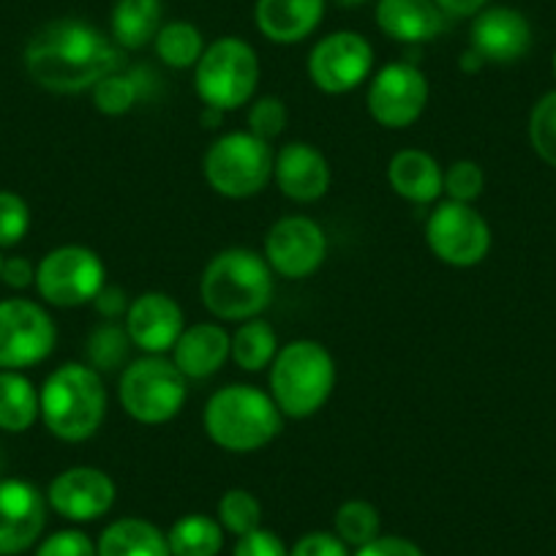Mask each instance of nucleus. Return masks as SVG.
I'll list each match as a JSON object with an SVG mask.
<instances>
[{"instance_id": "37", "label": "nucleus", "mask_w": 556, "mask_h": 556, "mask_svg": "<svg viewBox=\"0 0 556 556\" xmlns=\"http://www.w3.org/2000/svg\"><path fill=\"white\" fill-rule=\"evenodd\" d=\"M442 189H445V194L453 202H467V205H472L483 194L485 175L480 169V164L462 159V162H453L445 169V184H442Z\"/></svg>"}, {"instance_id": "31", "label": "nucleus", "mask_w": 556, "mask_h": 556, "mask_svg": "<svg viewBox=\"0 0 556 556\" xmlns=\"http://www.w3.org/2000/svg\"><path fill=\"white\" fill-rule=\"evenodd\" d=\"M336 534L344 540L352 548H363L371 540L379 538V529H382V518L379 510L366 500H350L336 510L333 518Z\"/></svg>"}, {"instance_id": "38", "label": "nucleus", "mask_w": 556, "mask_h": 556, "mask_svg": "<svg viewBox=\"0 0 556 556\" xmlns=\"http://www.w3.org/2000/svg\"><path fill=\"white\" fill-rule=\"evenodd\" d=\"M36 556H99L96 543L79 529H61L39 543Z\"/></svg>"}, {"instance_id": "25", "label": "nucleus", "mask_w": 556, "mask_h": 556, "mask_svg": "<svg viewBox=\"0 0 556 556\" xmlns=\"http://www.w3.org/2000/svg\"><path fill=\"white\" fill-rule=\"evenodd\" d=\"M99 556H173L167 534L146 518H121L101 532Z\"/></svg>"}, {"instance_id": "39", "label": "nucleus", "mask_w": 556, "mask_h": 556, "mask_svg": "<svg viewBox=\"0 0 556 556\" xmlns=\"http://www.w3.org/2000/svg\"><path fill=\"white\" fill-rule=\"evenodd\" d=\"M232 556H290V551H287L285 540L278 538V534L260 527L238 538Z\"/></svg>"}, {"instance_id": "40", "label": "nucleus", "mask_w": 556, "mask_h": 556, "mask_svg": "<svg viewBox=\"0 0 556 556\" xmlns=\"http://www.w3.org/2000/svg\"><path fill=\"white\" fill-rule=\"evenodd\" d=\"M350 545L336 532H308L292 545L290 556H350Z\"/></svg>"}, {"instance_id": "20", "label": "nucleus", "mask_w": 556, "mask_h": 556, "mask_svg": "<svg viewBox=\"0 0 556 556\" xmlns=\"http://www.w3.org/2000/svg\"><path fill=\"white\" fill-rule=\"evenodd\" d=\"M374 20L399 45H426L445 34L451 17L434 0H377Z\"/></svg>"}, {"instance_id": "23", "label": "nucleus", "mask_w": 556, "mask_h": 556, "mask_svg": "<svg viewBox=\"0 0 556 556\" xmlns=\"http://www.w3.org/2000/svg\"><path fill=\"white\" fill-rule=\"evenodd\" d=\"M388 184L393 186L401 200L415 202V205H429V202L440 200V194H445V189H442L445 169L440 167V162L431 153L406 148V151H399L390 159Z\"/></svg>"}, {"instance_id": "33", "label": "nucleus", "mask_w": 556, "mask_h": 556, "mask_svg": "<svg viewBox=\"0 0 556 556\" xmlns=\"http://www.w3.org/2000/svg\"><path fill=\"white\" fill-rule=\"evenodd\" d=\"M262 521V505L251 491L245 489H229L227 494L218 500V523L224 532L243 538V534L260 529Z\"/></svg>"}, {"instance_id": "2", "label": "nucleus", "mask_w": 556, "mask_h": 556, "mask_svg": "<svg viewBox=\"0 0 556 556\" xmlns=\"http://www.w3.org/2000/svg\"><path fill=\"white\" fill-rule=\"evenodd\" d=\"M200 295L207 312L224 323H245L270 306L273 270L251 249H224L205 265Z\"/></svg>"}, {"instance_id": "6", "label": "nucleus", "mask_w": 556, "mask_h": 556, "mask_svg": "<svg viewBox=\"0 0 556 556\" xmlns=\"http://www.w3.org/2000/svg\"><path fill=\"white\" fill-rule=\"evenodd\" d=\"M260 85V55L238 36H222L205 47L194 66V88L202 104L232 112L251 104Z\"/></svg>"}, {"instance_id": "19", "label": "nucleus", "mask_w": 556, "mask_h": 556, "mask_svg": "<svg viewBox=\"0 0 556 556\" xmlns=\"http://www.w3.org/2000/svg\"><path fill=\"white\" fill-rule=\"evenodd\" d=\"M273 178L278 191L292 202H317L330 189V164L323 153L308 142H290L276 153Z\"/></svg>"}, {"instance_id": "17", "label": "nucleus", "mask_w": 556, "mask_h": 556, "mask_svg": "<svg viewBox=\"0 0 556 556\" xmlns=\"http://www.w3.org/2000/svg\"><path fill=\"white\" fill-rule=\"evenodd\" d=\"M123 328L139 352L164 355V352L175 350L180 333L186 330L184 308L164 292H146L131 301Z\"/></svg>"}, {"instance_id": "14", "label": "nucleus", "mask_w": 556, "mask_h": 556, "mask_svg": "<svg viewBox=\"0 0 556 556\" xmlns=\"http://www.w3.org/2000/svg\"><path fill=\"white\" fill-rule=\"evenodd\" d=\"M278 276L308 278L323 267L328 256V238L325 229L308 216L278 218L265 235V254H262Z\"/></svg>"}, {"instance_id": "16", "label": "nucleus", "mask_w": 556, "mask_h": 556, "mask_svg": "<svg viewBox=\"0 0 556 556\" xmlns=\"http://www.w3.org/2000/svg\"><path fill=\"white\" fill-rule=\"evenodd\" d=\"M47 523V496L20 478L0 480V556L34 548Z\"/></svg>"}, {"instance_id": "43", "label": "nucleus", "mask_w": 556, "mask_h": 556, "mask_svg": "<svg viewBox=\"0 0 556 556\" xmlns=\"http://www.w3.org/2000/svg\"><path fill=\"white\" fill-rule=\"evenodd\" d=\"M93 306H96V312L101 314V317H106V319H110V323H115V319L126 317V312H128V306H131V301H128L126 292H123L121 287L104 285V287H101L99 295H96Z\"/></svg>"}, {"instance_id": "26", "label": "nucleus", "mask_w": 556, "mask_h": 556, "mask_svg": "<svg viewBox=\"0 0 556 556\" xmlns=\"http://www.w3.org/2000/svg\"><path fill=\"white\" fill-rule=\"evenodd\" d=\"M41 417L36 384L23 371H0V431L25 434Z\"/></svg>"}, {"instance_id": "13", "label": "nucleus", "mask_w": 556, "mask_h": 556, "mask_svg": "<svg viewBox=\"0 0 556 556\" xmlns=\"http://www.w3.org/2000/svg\"><path fill=\"white\" fill-rule=\"evenodd\" d=\"M429 96V79L415 63H390L368 85L366 104L379 126L406 128L424 115Z\"/></svg>"}, {"instance_id": "9", "label": "nucleus", "mask_w": 556, "mask_h": 556, "mask_svg": "<svg viewBox=\"0 0 556 556\" xmlns=\"http://www.w3.org/2000/svg\"><path fill=\"white\" fill-rule=\"evenodd\" d=\"M106 285V267L85 245H58L36 265V290L55 308H79L93 303Z\"/></svg>"}, {"instance_id": "32", "label": "nucleus", "mask_w": 556, "mask_h": 556, "mask_svg": "<svg viewBox=\"0 0 556 556\" xmlns=\"http://www.w3.org/2000/svg\"><path fill=\"white\" fill-rule=\"evenodd\" d=\"M131 339H128L126 328L117 323H104L90 333L88 339V361L96 371H117L123 363L128 361V350H131Z\"/></svg>"}, {"instance_id": "48", "label": "nucleus", "mask_w": 556, "mask_h": 556, "mask_svg": "<svg viewBox=\"0 0 556 556\" xmlns=\"http://www.w3.org/2000/svg\"><path fill=\"white\" fill-rule=\"evenodd\" d=\"M554 74H556V52H554Z\"/></svg>"}, {"instance_id": "3", "label": "nucleus", "mask_w": 556, "mask_h": 556, "mask_svg": "<svg viewBox=\"0 0 556 556\" xmlns=\"http://www.w3.org/2000/svg\"><path fill=\"white\" fill-rule=\"evenodd\" d=\"M202 426L213 445L229 453H254L270 445L285 415L270 393L254 384H227L207 399Z\"/></svg>"}, {"instance_id": "46", "label": "nucleus", "mask_w": 556, "mask_h": 556, "mask_svg": "<svg viewBox=\"0 0 556 556\" xmlns=\"http://www.w3.org/2000/svg\"><path fill=\"white\" fill-rule=\"evenodd\" d=\"M227 115V112L222 110H213V106H205V112H202V123H205L207 128H216L218 123H222V117Z\"/></svg>"}, {"instance_id": "1", "label": "nucleus", "mask_w": 556, "mask_h": 556, "mask_svg": "<svg viewBox=\"0 0 556 556\" xmlns=\"http://www.w3.org/2000/svg\"><path fill=\"white\" fill-rule=\"evenodd\" d=\"M25 72L50 93L74 96L93 90L106 74L117 72L123 50L96 25L61 17L41 25L25 45Z\"/></svg>"}, {"instance_id": "8", "label": "nucleus", "mask_w": 556, "mask_h": 556, "mask_svg": "<svg viewBox=\"0 0 556 556\" xmlns=\"http://www.w3.org/2000/svg\"><path fill=\"white\" fill-rule=\"evenodd\" d=\"M270 142L254 137L251 131L224 134L207 148L202 159V173L207 186L227 200H249L265 191L273 178Z\"/></svg>"}, {"instance_id": "45", "label": "nucleus", "mask_w": 556, "mask_h": 556, "mask_svg": "<svg viewBox=\"0 0 556 556\" xmlns=\"http://www.w3.org/2000/svg\"><path fill=\"white\" fill-rule=\"evenodd\" d=\"M483 63L485 61L478 55V52L472 50V47H469V50L462 55V68H464V72H478V68L483 66Z\"/></svg>"}, {"instance_id": "4", "label": "nucleus", "mask_w": 556, "mask_h": 556, "mask_svg": "<svg viewBox=\"0 0 556 556\" xmlns=\"http://www.w3.org/2000/svg\"><path fill=\"white\" fill-rule=\"evenodd\" d=\"M41 420L63 442H85L106 417V388L101 374L83 363H63L39 390Z\"/></svg>"}, {"instance_id": "11", "label": "nucleus", "mask_w": 556, "mask_h": 556, "mask_svg": "<svg viewBox=\"0 0 556 556\" xmlns=\"http://www.w3.org/2000/svg\"><path fill=\"white\" fill-rule=\"evenodd\" d=\"M426 243L451 267H475L489 256L491 227L467 202H442L426 224Z\"/></svg>"}, {"instance_id": "24", "label": "nucleus", "mask_w": 556, "mask_h": 556, "mask_svg": "<svg viewBox=\"0 0 556 556\" xmlns=\"http://www.w3.org/2000/svg\"><path fill=\"white\" fill-rule=\"evenodd\" d=\"M164 25L162 0H115L110 17L112 41L123 52L146 50L153 45Z\"/></svg>"}, {"instance_id": "30", "label": "nucleus", "mask_w": 556, "mask_h": 556, "mask_svg": "<svg viewBox=\"0 0 556 556\" xmlns=\"http://www.w3.org/2000/svg\"><path fill=\"white\" fill-rule=\"evenodd\" d=\"M146 93L142 90V74L139 72H112L101 79L93 88V104L101 115H126L134 110V104L139 101V96Z\"/></svg>"}, {"instance_id": "12", "label": "nucleus", "mask_w": 556, "mask_h": 556, "mask_svg": "<svg viewBox=\"0 0 556 556\" xmlns=\"http://www.w3.org/2000/svg\"><path fill=\"white\" fill-rule=\"evenodd\" d=\"M374 68V47L355 30H336L308 52V77L323 93H352Z\"/></svg>"}, {"instance_id": "22", "label": "nucleus", "mask_w": 556, "mask_h": 556, "mask_svg": "<svg viewBox=\"0 0 556 556\" xmlns=\"http://www.w3.org/2000/svg\"><path fill=\"white\" fill-rule=\"evenodd\" d=\"M232 357V336L218 323H197L180 333L173 363L186 379H211Z\"/></svg>"}, {"instance_id": "34", "label": "nucleus", "mask_w": 556, "mask_h": 556, "mask_svg": "<svg viewBox=\"0 0 556 556\" xmlns=\"http://www.w3.org/2000/svg\"><path fill=\"white\" fill-rule=\"evenodd\" d=\"M529 139L545 164L556 167V90L545 93L529 115Z\"/></svg>"}, {"instance_id": "29", "label": "nucleus", "mask_w": 556, "mask_h": 556, "mask_svg": "<svg viewBox=\"0 0 556 556\" xmlns=\"http://www.w3.org/2000/svg\"><path fill=\"white\" fill-rule=\"evenodd\" d=\"M153 47H156V55L164 66L186 72V68H194L200 63L207 45L197 25L186 23V20H173V23L162 25Z\"/></svg>"}, {"instance_id": "27", "label": "nucleus", "mask_w": 556, "mask_h": 556, "mask_svg": "<svg viewBox=\"0 0 556 556\" xmlns=\"http://www.w3.org/2000/svg\"><path fill=\"white\" fill-rule=\"evenodd\" d=\"M173 556H218L224 548V527L205 513L178 518L167 534Z\"/></svg>"}, {"instance_id": "28", "label": "nucleus", "mask_w": 556, "mask_h": 556, "mask_svg": "<svg viewBox=\"0 0 556 556\" xmlns=\"http://www.w3.org/2000/svg\"><path fill=\"white\" fill-rule=\"evenodd\" d=\"M278 355V333L270 323L254 317L240 323L232 336V361L243 371L256 374L270 366Z\"/></svg>"}, {"instance_id": "42", "label": "nucleus", "mask_w": 556, "mask_h": 556, "mask_svg": "<svg viewBox=\"0 0 556 556\" xmlns=\"http://www.w3.org/2000/svg\"><path fill=\"white\" fill-rule=\"evenodd\" d=\"M0 281L12 290H28L30 285H36V265L28 256H9L0 267Z\"/></svg>"}, {"instance_id": "7", "label": "nucleus", "mask_w": 556, "mask_h": 556, "mask_svg": "<svg viewBox=\"0 0 556 556\" xmlns=\"http://www.w3.org/2000/svg\"><path fill=\"white\" fill-rule=\"evenodd\" d=\"M186 395L189 379L164 355H146L128 363L117 384L121 406L142 426L169 424L184 409Z\"/></svg>"}, {"instance_id": "5", "label": "nucleus", "mask_w": 556, "mask_h": 556, "mask_svg": "<svg viewBox=\"0 0 556 556\" xmlns=\"http://www.w3.org/2000/svg\"><path fill=\"white\" fill-rule=\"evenodd\" d=\"M336 388L333 355L319 341L298 339L278 350L270 363V395L285 417H312Z\"/></svg>"}, {"instance_id": "10", "label": "nucleus", "mask_w": 556, "mask_h": 556, "mask_svg": "<svg viewBox=\"0 0 556 556\" xmlns=\"http://www.w3.org/2000/svg\"><path fill=\"white\" fill-rule=\"evenodd\" d=\"M58 328L45 306L28 298L0 301V371H25L52 355Z\"/></svg>"}, {"instance_id": "35", "label": "nucleus", "mask_w": 556, "mask_h": 556, "mask_svg": "<svg viewBox=\"0 0 556 556\" xmlns=\"http://www.w3.org/2000/svg\"><path fill=\"white\" fill-rule=\"evenodd\" d=\"M30 229V207L17 191L0 189V249L23 243Z\"/></svg>"}, {"instance_id": "44", "label": "nucleus", "mask_w": 556, "mask_h": 556, "mask_svg": "<svg viewBox=\"0 0 556 556\" xmlns=\"http://www.w3.org/2000/svg\"><path fill=\"white\" fill-rule=\"evenodd\" d=\"M437 7L447 14V17H475L478 12H483L491 0H434Z\"/></svg>"}, {"instance_id": "41", "label": "nucleus", "mask_w": 556, "mask_h": 556, "mask_svg": "<svg viewBox=\"0 0 556 556\" xmlns=\"http://www.w3.org/2000/svg\"><path fill=\"white\" fill-rule=\"evenodd\" d=\"M355 556H426L412 540L395 538V534H379L368 545L357 548Z\"/></svg>"}, {"instance_id": "15", "label": "nucleus", "mask_w": 556, "mask_h": 556, "mask_svg": "<svg viewBox=\"0 0 556 556\" xmlns=\"http://www.w3.org/2000/svg\"><path fill=\"white\" fill-rule=\"evenodd\" d=\"M115 480L96 467H72L55 475L47 489V505L66 521L88 523L106 516L115 505Z\"/></svg>"}, {"instance_id": "47", "label": "nucleus", "mask_w": 556, "mask_h": 556, "mask_svg": "<svg viewBox=\"0 0 556 556\" xmlns=\"http://www.w3.org/2000/svg\"><path fill=\"white\" fill-rule=\"evenodd\" d=\"M330 3L339 9H361V7H366L368 0H330Z\"/></svg>"}, {"instance_id": "36", "label": "nucleus", "mask_w": 556, "mask_h": 556, "mask_svg": "<svg viewBox=\"0 0 556 556\" xmlns=\"http://www.w3.org/2000/svg\"><path fill=\"white\" fill-rule=\"evenodd\" d=\"M287 121H290L287 104L281 99H276V96H262V99L251 101L249 131L254 134V137L265 139V142H273V139L285 134Z\"/></svg>"}, {"instance_id": "49", "label": "nucleus", "mask_w": 556, "mask_h": 556, "mask_svg": "<svg viewBox=\"0 0 556 556\" xmlns=\"http://www.w3.org/2000/svg\"><path fill=\"white\" fill-rule=\"evenodd\" d=\"M0 267H3V256H0Z\"/></svg>"}, {"instance_id": "21", "label": "nucleus", "mask_w": 556, "mask_h": 556, "mask_svg": "<svg viewBox=\"0 0 556 556\" xmlns=\"http://www.w3.org/2000/svg\"><path fill=\"white\" fill-rule=\"evenodd\" d=\"M328 0H256L254 23L273 45H301L325 20Z\"/></svg>"}, {"instance_id": "18", "label": "nucleus", "mask_w": 556, "mask_h": 556, "mask_svg": "<svg viewBox=\"0 0 556 556\" xmlns=\"http://www.w3.org/2000/svg\"><path fill=\"white\" fill-rule=\"evenodd\" d=\"M472 50L483 58L485 63H507L521 61L532 47V25L518 9L510 7H485L483 12L475 14L472 30Z\"/></svg>"}]
</instances>
